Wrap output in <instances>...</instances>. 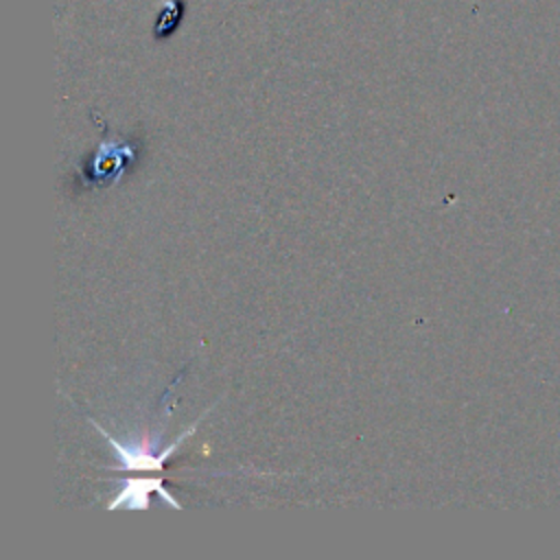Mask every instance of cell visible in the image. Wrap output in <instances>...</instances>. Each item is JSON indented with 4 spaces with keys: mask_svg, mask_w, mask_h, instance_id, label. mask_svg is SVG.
<instances>
[{
    "mask_svg": "<svg viewBox=\"0 0 560 560\" xmlns=\"http://www.w3.org/2000/svg\"><path fill=\"white\" fill-rule=\"evenodd\" d=\"M208 411H203L201 413V418L206 416ZM201 418H197L195 422H192V427H188L182 435H177L175 438V442L173 444H168L166 448H162L160 453L155 451V440H149V438H142L140 442H136V444H122L118 438H114L109 431H105L96 420H92V418H88V422L90 424H94L96 429H98V433L109 442V446L114 448V453H116V459H118V466H116V470H142V472H155V470H162V466H164V462L171 457V453H175V448L197 429V424H199V420Z\"/></svg>",
    "mask_w": 560,
    "mask_h": 560,
    "instance_id": "cell-1",
    "label": "cell"
},
{
    "mask_svg": "<svg viewBox=\"0 0 560 560\" xmlns=\"http://www.w3.org/2000/svg\"><path fill=\"white\" fill-rule=\"evenodd\" d=\"M136 160V149L116 138L101 142L98 151L92 155L88 168L83 171L85 186H112L116 184L127 166Z\"/></svg>",
    "mask_w": 560,
    "mask_h": 560,
    "instance_id": "cell-2",
    "label": "cell"
},
{
    "mask_svg": "<svg viewBox=\"0 0 560 560\" xmlns=\"http://www.w3.org/2000/svg\"><path fill=\"white\" fill-rule=\"evenodd\" d=\"M151 492H158L173 510H182V503L162 486L158 477H133L120 483L118 494L107 503V510H149Z\"/></svg>",
    "mask_w": 560,
    "mask_h": 560,
    "instance_id": "cell-3",
    "label": "cell"
}]
</instances>
